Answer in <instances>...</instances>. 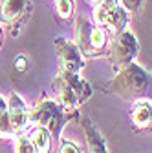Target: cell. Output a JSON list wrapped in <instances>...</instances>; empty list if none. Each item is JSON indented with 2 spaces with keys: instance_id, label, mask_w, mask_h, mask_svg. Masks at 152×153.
<instances>
[{
  "instance_id": "ac0fdd59",
  "label": "cell",
  "mask_w": 152,
  "mask_h": 153,
  "mask_svg": "<svg viewBox=\"0 0 152 153\" xmlns=\"http://www.w3.org/2000/svg\"><path fill=\"white\" fill-rule=\"evenodd\" d=\"M15 69L18 71V73H24V71H28V68H29V62H28V59L24 55H20V56H17V60H15Z\"/></svg>"
},
{
  "instance_id": "9a60e30c",
  "label": "cell",
  "mask_w": 152,
  "mask_h": 153,
  "mask_svg": "<svg viewBox=\"0 0 152 153\" xmlns=\"http://www.w3.org/2000/svg\"><path fill=\"white\" fill-rule=\"evenodd\" d=\"M15 153H35V148L31 144L29 135H26V133L17 135V139H15Z\"/></svg>"
},
{
  "instance_id": "4fadbf2b",
  "label": "cell",
  "mask_w": 152,
  "mask_h": 153,
  "mask_svg": "<svg viewBox=\"0 0 152 153\" xmlns=\"http://www.w3.org/2000/svg\"><path fill=\"white\" fill-rule=\"evenodd\" d=\"M0 137H13L8 120V100L0 95Z\"/></svg>"
},
{
  "instance_id": "3957f363",
  "label": "cell",
  "mask_w": 152,
  "mask_h": 153,
  "mask_svg": "<svg viewBox=\"0 0 152 153\" xmlns=\"http://www.w3.org/2000/svg\"><path fill=\"white\" fill-rule=\"evenodd\" d=\"M77 115L66 113L53 99H41L29 109V126L42 128L51 133V137L61 139V131L70 119H75Z\"/></svg>"
},
{
  "instance_id": "7c38bea8",
  "label": "cell",
  "mask_w": 152,
  "mask_h": 153,
  "mask_svg": "<svg viewBox=\"0 0 152 153\" xmlns=\"http://www.w3.org/2000/svg\"><path fill=\"white\" fill-rule=\"evenodd\" d=\"M29 139H31V144L35 148V153H51L53 137L50 131H46L42 128H33L29 133Z\"/></svg>"
},
{
  "instance_id": "e0dca14e",
  "label": "cell",
  "mask_w": 152,
  "mask_h": 153,
  "mask_svg": "<svg viewBox=\"0 0 152 153\" xmlns=\"http://www.w3.org/2000/svg\"><path fill=\"white\" fill-rule=\"evenodd\" d=\"M59 153H81V148L73 140H68V139L61 137V149H59Z\"/></svg>"
},
{
  "instance_id": "5bb4252c",
  "label": "cell",
  "mask_w": 152,
  "mask_h": 153,
  "mask_svg": "<svg viewBox=\"0 0 152 153\" xmlns=\"http://www.w3.org/2000/svg\"><path fill=\"white\" fill-rule=\"evenodd\" d=\"M75 9L73 0H55V13L61 20H70Z\"/></svg>"
},
{
  "instance_id": "8992f818",
  "label": "cell",
  "mask_w": 152,
  "mask_h": 153,
  "mask_svg": "<svg viewBox=\"0 0 152 153\" xmlns=\"http://www.w3.org/2000/svg\"><path fill=\"white\" fill-rule=\"evenodd\" d=\"M93 18L99 27H103L108 35L117 36L119 33L126 31L128 24V13L119 2H112V4H101L93 11Z\"/></svg>"
},
{
  "instance_id": "6da1fadb",
  "label": "cell",
  "mask_w": 152,
  "mask_h": 153,
  "mask_svg": "<svg viewBox=\"0 0 152 153\" xmlns=\"http://www.w3.org/2000/svg\"><path fill=\"white\" fill-rule=\"evenodd\" d=\"M106 91L116 93L119 99L128 102H138L148 99L152 93V76L141 66L132 62L123 69L116 71L114 79L106 84Z\"/></svg>"
},
{
  "instance_id": "9c48e42d",
  "label": "cell",
  "mask_w": 152,
  "mask_h": 153,
  "mask_svg": "<svg viewBox=\"0 0 152 153\" xmlns=\"http://www.w3.org/2000/svg\"><path fill=\"white\" fill-rule=\"evenodd\" d=\"M8 120L13 137L22 135L29 126V109L17 93H11L8 99Z\"/></svg>"
},
{
  "instance_id": "ffe728a7",
  "label": "cell",
  "mask_w": 152,
  "mask_h": 153,
  "mask_svg": "<svg viewBox=\"0 0 152 153\" xmlns=\"http://www.w3.org/2000/svg\"><path fill=\"white\" fill-rule=\"evenodd\" d=\"M2 38H4V35H2V27H0V46H2Z\"/></svg>"
},
{
  "instance_id": "52a82bcc",
  "label": "cell",
  "mask_w": 152,
  "mask_h": 153,
  "mask_svg": "<svg viewBox=\"0 0 152 153\" xmlns=\"http://www.w3.org/2000/svg\"><path fill=\"white\" fill-rule=\"evenodd\" d=\"M55 51H57V60H59V69L71 73V75H81L86 62H84V56L79 51L77 44L64 36H57Z\"/></svg>"
},
{
  "instance_id": "30bf717a",
  "label": "cell",
  "mask_w": 152,
  "mask_h": 153,
  "mask_svg": "<svg viewBox=\"0 0 152 153\" xmlns=\"http://www.w3.org/2000/svg\"><path fill=\"white\" fill-rule=\"evenodd\" d=\"M130 122L136 133L152 131V104L148 99L134 102L130 111Z\"/></svg>"
},
{
  "instance_id": "d6986e66",
  "label": "cell",
  "mask_w": 152,
  "mask_h": 153,
  "mask_svg": "<svg viewBox=\"0 0 152 153\" xmlns=\"http://www.w3.org/2000/svg\"><path fill=\"white\" fill-rule=\"evenodd\" d=\"M86 2H88L90 6H93V7H97V6H101V4H112V2H117V0H86Z\"/></svg>"
},
{
  "instance_id": "277c9868",
  "label": "cell",
  "mask_w": 152,
  "mask_h": 153,
  "mask_svg": "<svg viewBox=\"0 0 152 153\" xmlns=\"http://www.w3.org/2000/svg\"><path fill=\"white\" fill-rule=\"evenodd\" d=\"M75 36H77V48L83 53L84 59H97L108 51V33L99 27L97 24L90 22L88 18L79 16L77 27H75Z\"/></svg>"
},
{
  "instance_id": "7a4b0ae2",
  "label": "cell",
  "mask_w": 152,
  "mask_h": 153,
  "mask_svg": "<svg viewBox=\"0 0 152 153\" xmlns=\"http://www.w3.org/2000/svg\"><path fill=\"white\" fill-rule=\"evenodd\" d=\"M51 91L53 100L70 115H77L79 106H83L93 93L90 82L81 75H71L62 69L57 71L55 79L51 80Z\"/></svg>"
},
{
  "instance_id": "ba28073f",
  "label": "cell",
  "mask_w": 152,
  "mask_h": 153,
  "mask_svg": "<svg viewBox=\"0 0 152 153\" xmlns=\"http://www.w3.org/2000/svg\"><path fill=\"white\" fill-rule=\"evenodd\" d=\"M31 13V2L29 0H2L0 2V20L6 26L13 27V35L15 27H18Z\"/></svg>"
},
{
  "instance_id": "5b68a950",
  "label": "cell",
  "mask_w": 152,
  "mask_h": 153,
  "mask_svg": "<svg viewBox=\"0 0 152 153\" xmlns=\"http://www.w3.org/2000/svg\"><path fill=\"white\" fill-rule=\"evenodd\" d=\"M138 53H139L138 38L132 31L126 29V31L119 33L117 36H114V40L110 42V46H108V60H110L114 69L119 71L125 66L134 62Z\"/></svg>"
},
{
  "instance_id": "2e32d148",
  "label": "cell",
  "mask_w": 152,
  "mask_h": 153,
  "mask_svg": "<svg viewBox=\"0 0 152 153\" xmlns=\"http://www.w3.org/2000/svg\"><path fill=\"white\" fill-rule=\"evenodd\" d=\"M121 6L130 11V13H134V15H139L143 11V6H145V0H121Z\"/></svg>"
},
{
  "instance_id": "8fae6325",
  "label": "cell",
  "mask_w": 152,
  "mask_h": 153,
  "mask_svg": "<svg viewBox=\"0 0 152 153\" xmlns=\"http://www.w3.org/2000/svg\"><path fill=\"white\" fill-rule=\"evenodd\" d=\"M81 128H83L84 139H86L88 153H108L105 137L101 135V131L97 129V126L93 124L88 117H81Z\"/></svg>"
}]
</instances>
